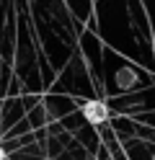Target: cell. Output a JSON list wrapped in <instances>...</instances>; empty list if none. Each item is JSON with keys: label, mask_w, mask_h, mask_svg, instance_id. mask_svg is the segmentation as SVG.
<instances>
[{"label": "cell", "mask_w": 155, "mask_h": 160, "mask_svg": "<svg viewBox=\"0 0 155 160\" xmlns=\"http://www.w3.org/2000/svg\"><path fill=\"white\" fill-rule=\"evenodd\" d=\"M0 160H5V150H3V145H0Z\"/></svg>", "instance_id": "7a4b0ae2"}, {"label": "cell", "mask_w": 155, "mask_h": 160, "mask_svg": "<svg viewBox=\"0 0 155 160\" xmlns=\"http://www.w3.org/2000/svg\"><path fill=\"white\" fill-rule=\"evenodd\" d=\"M80 111L85 116V122H90L93 127H101V124L109 122V106L103 101H85Z\"/></svg>", "instance_id": "6da1fadb"}]
</instances>
